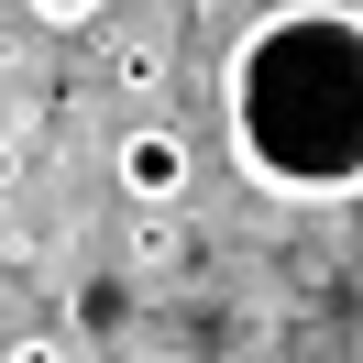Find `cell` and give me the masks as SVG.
Returning <instances> with one entry per match:
<instances>
[{"label":"cell","mask_w":363,"mask_h":363,"mask_svg":"<svg viewBox=\"0 0 363 363\" xmlns=\"http://www.w3.org/2000/svg\"><path fill=\"white\" fill-rule=\"evenodd\" d=\"M111 89H133V99H155V89H165V33H133V45H111Z\"/></svg>","instance_id":"3957f363"},{"label":"cell","mask_w":363,"mask_h":363,"mask_svg":"<svg viewBox=\"0 0 363 363\" xmlns=\"http://www.w3.org/2000/svg\"><path fill=\"white\" fill-rule=\"evenodd\" d=\"M220 121L253 187L275 199H363V11L286 0L231 45Z\"/></svg>","instance_id":"6da1fadb"},{"label":"cell","mask_w":363,"mask_h":363,"mask_svg":"<svg viewBox=\"0 0 363 363\" xmlns=\"http://www.w3.org/2000/svg\"><path fill=\"white\" fill-rule=\"evenodd\" d=\"M111 177H121V199H143V209H177V199H187V143L143 121V133H121Z\"/></svg>","instance_id":"7a4b0ae2"},{"label":"cell","mask_w":363,"mask_h":363,"mask_svg":"<svg viewBox=\"0 0 363 363\" xmlns=\"http://www.w3.org/2000/svg\"><path fill=\"white\" fill-rule=\"evenodd\" d=\"M111 0H33V23H55V33H89Z\"/></svg>","instance_id":"5b68a950"},{"label":"cell","mask_w":363,"mask_h":363,"mask_svg":"<svg viewBox=\"0 0 363 363\" xmlns=\"http://www.w3.org/2000/svg\"><path fill=\"white\" fill-rule=\"evenodd\" d=\"M133 264H143V275L187 264V231H177V220H143V231H133Z\"/></svg>","instance_id":"277c9868"}]
</instances>
